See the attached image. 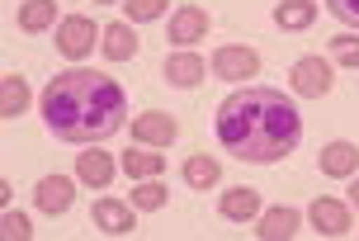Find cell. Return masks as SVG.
Wrapping results in <instances>:
<instances>
[{
  "label": "cell",
  "mask_w": 359,
  "mask_h": 241,
  "mask_svg": "<svg viewBox=\"0 0 359 241\" xmlns=\"http://www.w3.org/2000/svg\"><path fill=\"white\" fill-rule=\"evenodd\" d=\"M29 109V81L24 76H0V118H19Z\"/></svg>",
  "instance_id": "e0dca14e"
},
{
  "label": "cell",
  "mask_w": 359,
  "mask_h": 241,
  "mask_svg": "<svg viewBox=\"0 0 359 241\" xmlns=\"http://www.w3.org/2000/svg\"><path fill=\"white\" fill-rule=\"evenodd\" d=\"M326 10L341 19V24H350V29H359V0H326Z\"/></svg>",
  "instance_id": "484cf974"
},
{
  "label": "cell",
  "mask_w": 359,
  "mask_h": 241,
  "mask_svg": "<svg viewBox=\"0 0 359 241\" xmlns=\"http://www.w3.org/2000/svg\"><path fill=\"white\" fill-rule=\"evenodd\" d=\"M95 43H100V29H95V19L86 15H67L62 19V29H57V53L81 62V57L95 53Z\"/></svg>",
  "instance_id": "3957f363"
},
{
  "label": "cell",
  "mask_w": 359,
  "mask_h": 241,
  "mask_svg": "<svg viewBox=\"0 0 359 241\" xmlns=\"http://www.w3.org/2000/svg\"><path fill=\"white\" fill-rule=\"evenodd\" d=\"M213 76H222V81H251V76H260V57L251 48H217Z\"/></svg>",
  "instance_id": "8992f818"
},
{
  "label": "cell",
  "mask_w": 359,
  "mask_h": 241,
  "mask_svg": "<svg viewBox=\"0 0 359 241\" xmlns=\"http://www.w3.org/2000/svg\"><path fill=\"white\" fill-rule=\"evenodd\" d=\"M100 5H114V0H100Z\"/></svg>",
  "instance_id": "83f0119b"
},
{
  "label": "cell",
  "mask_w": 359,
  "mask_h": 241,
  "mask_svg": "<svg viewBox=\"0 0 359 241\" xmlns=\"http://www.w3.org/2000/svg\"><path fill=\"white\" fill-rule=\"evenodd\" d=\"M34 204L43 208V213L62 218V213L76 204V185L67 180V175H43V180H38V189H34Z\"/></svg>",
  "instance_id": "ba28073f"
},
{
  "label": "cell",
  "mask_w": 359,
  "mask_h": 241,
  "mask_svg": "<svg viewBox=\"0 0 359 241\" xmlns=\"http://www.w3.org/2000/svg\"><path fill=\"white\" fill-rule=\"evenodd\" d=\"M100 43H104V57H109V62H128V57H137V34H133V19L109 24L104 34H100Z\"/></svg>",
  "instance_id": "9a60e30c"
},
{
  "label": "cell",
  "mask_w": 359,
  "mask_h": 241,
  "mask_svg": "<svg viewBox=\"0 0 359 241\" xmlns=\"http://www.w3.org/2000/svg\"><path fill=\"white\" fill-rule=\"evenodd\" d=\"M123 10L133 24H151V19L165 15V0H123Z\"/></svg>",
  "instance_id": "603a6c76"
},
{
  "label": "cell",
  "mask_w": 359,
  "mask_h": 241,
  "mask_svg": "<svg viewBox=\"0 0 359 241\" xmlns=\"http://www.w3.org/2000/svg\"><path fill=\"white\" fill-rule=\"evenodd\" d=\"M350 204L359 208V175H350Z\"/></svg>",
  "instance_id": "4316f807"
},
{
  "label": "cell",
  "mask_w": 359,
  "mask_h": 241,
  "mask_svg": "<svg viewBox=\"0 0 359 241\" xmlns=\"http://www.w3.org/2000/svg\"><path fill=\"white\" fill-rule=\"evenodd\" d=\"M53 24H57V0H24V10H19V29L24 34H43Z\"/></svg>",
  "instance_id": "d6986e66"
},
{
  "label": "cell",
  "mask_w": 359,
  "mask_h": 241,
  "mask_svg": "<svg viewBox=\"0 0 359 241\" xmlns=\"http://www.w3.org/2000/svg\"><path fill=\"white\" fill-rule=\"evenodd\" d=\"M180 175H184V185H189V189H213L217 180H222V166H217L208 151H194V156L184 161V170H180Z\"/></svg>",
  "instance_id": "2e32d148"
},
{
  "label": "cell",
  "mask_w": 359,
  "mask_h": 241,
  "mask_svg": "<svg viewBox=\"0 0 359 241\" xmlns=\"http://www.w3.org/2000/svg\"><path fill=\"white\" fill-rule=\"evenodd\" d=\"M307 218H312V227H317L322 237H345V232H350V208H345L341 199H317V204L307 208Z\"/></svg>",
  "instance_id": "9c48e42d"
},
{
  "label": "cell",
  "mask_w": 359,
  "mask_h": 241,
  "mask_svg": "<svg viewBox=\"0 0 359 241\" xmlns=\"http://www.w3.org/2000/svg\"><path fill=\"white\" fill-rule=\"evenodd\" d=\"M288 85L303 95V99L331 95V67H326V57H298L293 71H288Z\"/></svg>",
  "instance_id": "277c9868"
},
{
  "label": "cell",
  "mask_w": 359,
  "mask_h": 241,
  "mask_svg": "<svg viewBox=\"0 0 359 241\" xmlns=\"http://www.w3.org/2000/svg\"><path fill=\"white\" fill-rule=\"evenodd\" d=\"M217 142L232 151L236 161H284L288 151L303 142V118L293 99L274 85H246L217 104Z\"/></svg>",
  "instance_id": "6da1fadb"
},
{
  "label": "cell",
  "mask_w": 359,
  "mask_h": 241,
  "mask_svg": "<svg viewBox=\"0 0 359 241\" xmlns=\"http://www.w3.org/2000/svg\"><path fill=\"white\" fill-rule=\"evenodd\" d=\"M331 57L341 67H359V38H331Z\"/></svg>",
  "instance_id": "d4e9b609"
},
{
  "label": "cell",
  "mask_w": 359,
  "mask_h": 241,
  "mask_svg": "<svg viewBox=\"0 0 359 241\" xmlns=\"http://www.w3.org/2000/svg\"><path fill=\"white\" fill-rule=\"evenodd\" d=\"M165 199H170V194H165L161 180H147V185L133 189V208H137V213H156V208H165Z\"/></svg>",
  "instance_id": "7402d4cb"
},
{
  "label": "cell",
  "mask_w": 359,
  "mask_h": 241,
  "mask_svg": "<svg viewBox=\"0 0 359 241\" xmlns=\"http://www.w3.org/2000/svg\"><path fill=\"white\" fill-rule=\"evenodd\" d=\"M76 175L90 189H109V180H114V156L109 151H81L76 156Z\"/></svg>",
  "instance_id": "5bb4252c"
},
{
  "label": "cell",
  "mask_w": 359,
  "mask_h": 241,
  "mask_svg": "<svg viewBox=\"0 0 359 241\" xmlns=\"http://www.w3.org/2000/svg\"><path fill=\"white\" fill-rule=\"evenodd\" d=\"M312 19H317V5L312 0H279L274 5V24L279 29H307Z\"/></svg>",
  "instance_id": "ffe728a7"
},
{
  "label": "cell",
  "mask_w": 359,
  "mask_h": 241,
  "mask_svg": "<svg viewBox=\"0 0 359 241\" xmlns=\"http://www.w3.org/2000/svg\"><path fill=\"white\" fill-rule=\"evenodd\" d=\"M322 170L331 180H350L359 170V147L355 142H326L322 147Z\"/></svg>",
  "instance_id": "4fadbf2b"
},
{
  "label": "cell",
  "mask_w": 359,
  "mask_h": 241,
  "mask_svg": "<svg viewBox=\"0 0 359 241\" xmlns=\"http://www.w3.org/2000/svg\"><path fill=\"white\" fill-rule=\"evenodd\" d=\"M123 118H128V95L104 71L76 67V71L53 76L43 90V123L53 137L72 142V147H100L104 137L123 128Z\"/></svg>",
  "instance_id": "7a4b0ae2"
},
{
  "label": "cell",
  "mask_w": 359,
  "mask_h": 241,
  "mask_svg": "<svg viewBox=\"0 0 359 241\" xmlns=\"http://www.w3.org/2000/svg\"><path fill=\"white\" fill-rule=\"evenodd\" d=\"M217 213H222L227 223H251L255 213H260V194H255L251 185H236L217 199Z\"/></svg>",
  "instance_id": "7c38bea8"
},
{
  "label": "cell",
  "mask_w": 359,
  "mask_h": 241,
  "mask_svg": "<svg viewBox=\"0 0 359 241\" xmlns=\"http://www.w3.org/2000/svg\"><path fill=\"white\" fill-rule=\"evenodd\" d=\"M123 170L128 175H133V180H156V175H161L165 170V156L161 151H123Z\"/></svg>",
  "instance_id": "44dd1931"
},
{
  "label": "cell",
  "mask_w": 359,
  "mask_h": 241,
  "mask_svg": "<svg viewBox=\"0 0 359 241\" xmlns=\"http://www.w3.org/2000/svg\"><path fill=\"white\" fill-rule=\"evenodd\" d=\"M203 76H208V62H203V57H194V53H170L165 57V81L180 85V90H194Z\"/></svg>",
  "instance_id": "8fae6325"
},
{
  "label": "cell",
  "mask_w": 359,
  "mask_h": 241,
  "mask_svg": "<svg viewBox=\"0 0 359 241\" xmlns=\"http://www.w3.org/2000/svg\"><path fill=\"white\" fill-rule=\"evenodd\" d=\"M133 137L142 142V147H170L180 137V123L170 118V113L151 109V113H137V123H133Z\"/></svg>",
  "instance_id": "52a82bcc"
},
{
  "label": "cell",
  "mask_w": 359,
  "mask_h": 241,
  "mask_svg": "<svg viewBox=\"0 0 359 241\" xmlns=\"http://www.w3.org/2000/svg\"><path fill=\"white\" fill-rule=\"evenodd\" d=\"M0 232H5L10 241H29V237H34V223H29L24 213H10V208H5V218H0Z\"/></svg>",
  "instance_id": "cb8c5ba5"
},
{
  "label": "cell",
  "mask_w": 359,
  "mask_h": 241,
  "mask_svg": "<svg viewBox=\"0 0 359 241\" xmlns=\"http://www.w3.org/2000/svg\"><path fill=\"white\" fill-rule=\"evenodd\" d=\"M255 232H260L265 241H288L293 232H298V213H293V208H265Z\"/></svg>",
  "instance_id": "ac0fdd59"
},
{
  "label": "cell",
  "mask_w": 359,
  "mask_h": 241,
  "mask_svg": "<svg viewBox=\"0 0 359 241\" xmlns=\"http://www.w3.org/2000/svg\"><path fill=\"white\" fill-rule=\"evenodd\" d=\"M90 218H95V227H100V232H109V237H128V232L137 227L133 204H118V199H100Z\"/></svg>",
  "instance_id": "30bf717a"
},
{
  "label": "cell",
  "mask_w": 359,
  "mask_h": 241,
  "mask_svg": "<svg viewBox=\"0 0 359 241\" xmlns=\"http://www.w3.org/2000/svg\"><path fill=\"white\" fill-rule=\"evenodd\" d=\"M208 29H213V19H208L203 5H180L175 15H170L165 38H170L175 48H189V43H198V38H208Z\"/></svg>",
  "instance_id": "5b68a950"
}]
</instances>
